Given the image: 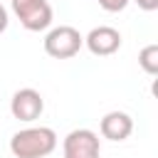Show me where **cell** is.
Returning a JSON list of instances; mask_svg holds the SVG:
<instances>
[{
  "mask_svg": "<svg viewBox=\"0 0 158 158\" xmlns=\"http://www.w3.org/2000/svg\"><path fill=\"white\" fill-rule=\"evenodd\" d=\"M57 148V133L49 126H30L10 138V153L15 158H44Z\"/></svg>",
  "mask_w": 158,
  "mask_h": 158,
  "instance_id": "cell-1",
  "label": "cell"
},
{
  "mask_svg": "<svg viewBox=\"0 0 158 158\" xmlns=\"http://www.w3.org/2000/svg\"><path fill=\"white\" fill-rule=\"evenodd\" d=\"M84 44V37L79 35L77 27L72 25H59L52 27L44 37V52L54 59H72Z\"/></svg>",
  "mask_w": 158,
  "mask_h": 158,
  "instance_id": "cell-2",
  "label": "cell"
},
{
  "mask_svg": "<svg viewBox=\"0 0 158 158\" xmlns=\"http://www.w3.org/2000/svg\"><path fill=\"white\" fill-rule=\"evenodd\" d=\"M12 12L17 15L20 25L30 32H42L52 25V5L49 0H10Z\"/></svg>",
  "mask_w": 158,
  "mask_h": 158,
  "instance_id": "cell-3",
  "label": "cell"
},
{
  "mask_svg": "<svg viewBox=\"0 0 158 158\" xmlns=\"http://www.w3.org/2000/svg\"><path fill=\"white\" fill-rule=\"evenodd\" d=\"M64 158H101L99 136L91 128H74L62 143Z\"/></svg>",
  "mask_w": 158,
  "mask_h": 158,
  "instance_id": "cell-4",
  "label": "cell"
},
{
  "mask_svg": "<svg viewBox=\"0 0 158 158\" xmlns=\"http://www.w3.org/2000/svg\"><path fill=\"white\" fill-rule=\"evenodd\" d=\"M44 111V99L37 89L32 86H25V89H17L10 99V114L17 118V121H25V123H32L35 118H40Z\"/></svg>",
  "mask_w": 158,
  "mask_h": 158,
  "instance_id": "cell-5",
  "label": "cell"
},
{
  "mask_svg": "<svg viewBox=\"0 0 158 158\" xmlns=\"http://www.w3.org/2000/svg\"><path fill=\"white\" fill-rule=\"evenodd\" d=\"M84 44L91 54L96 57H109L114 52H118L121 47V32L116 27H109V25H99L94 27L86 37H84Z\"/></svg>",
  "mask_w": 158,
  "mask_h": 158,
  "instance_id": "cell-6",
  "label": "cell"
},
{
  "mask_svg": "<svg viewBox=\"0 0 158 158\" xmlns=\"http://www.w3.org/2000/svg\"><path fill=\"white\" fill-rule=\"evenodd\" d=\"M99 131L104 138L109 141H126L133 131V118L126 114V111H109L101 123H99Z\"/></svg>",
  "mask_w": 158,
  "mask_h": 158,
  "instance_id": "cell-7",
  "label": "cell"
},
{
  "mask_svg": "<svg viewBox=\"0 0 158 158\" xmlns=\"http://www.w3.org/2000/svg\"><path fill=\"white\" fill-rule=\"evenodd\" d=\"M138 64L146 74H158V44H146L138 52Z\"/></svg>",
  "mask_w": 158,
  "mask_h": 158,
  "instance_id": "cell-8",
  "label": "cell"
},
{
  "mask_svg": "<svg viewBox=\"0 0 158 158\" xmlns=\"http://www.w3.org/2000/svg\"><path fill=\"white\" fill-rule=\"evenodd\" d=\"M99 5H101V10H106V12H121V10L128 5V0H99Z\"/></svg>",
  "mask_w": 158,
  "mask_h": 158,
  "instance_id": "cell-9",
  "label": "cell"
},
{
  "mask_svg": "<svg viewBox=\"0 0 158 158\" xmlns=\"http://www.w3.org/2000/svg\"><path fill=\"white\" fill-rule=\"evenodd\" d=\"M136 5H138L141 10H146V12L158 10V0H136Z\"/></svg>",
  "mask_w": 158,
  "mask_h": 158,
  "instance_id": "cell-10",
  "label": "cell"
},
{
  "mask_svg": "<svg viewBox=\"0 0 158 158\" xmlns=\"http://www.w3.org/2000/svg\"><path fill=\"white\" fill-rule=\"evenodd\" d=\"M7 22H10V20H7V10H5V5L0 2V35L7 30Z\"/></svg>",
  "mask_w": 158,
  "mask_h": 158,
  "instance_id": "cell-11",
  "label": "cell"
},
{
  "mask_svg": "<svg viewBox=\"0 0 158 158\" xmlns=\"http://www.w3.org/2000/svg\"><path fill=\"white\" fill-rule=\"evenodd\" d=\"M0 2H2V0H0Z\"/></svg>",
  "mask_w": 158,
  "mask_h": 158,
  "instance_id": "cell-12",
  "label": "cell"
}]
</instances>
